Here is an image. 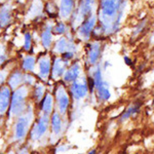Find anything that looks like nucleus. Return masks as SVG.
I'll list each match as a JSON object with an SVG mask.
<instances>
[{"label":"nucleus","mask_w":154,"mask_h":154,"mask_svg":"<svg viewBox=\"0 0 154 154\" xmlns=\"http://www.w3.org/2000/svg\"><path fill=\"white\" fill-rule=\"evenodd\" d=\"M27 93H28V91H27L26 86H21L14 94L11 100V106L12 115H19L20 113H22L24 111L25 106H26L25 99L27 97Z\"/></svg>","instance_id":"nucleus-2"},{"label":"nucleus","mask_w":154,"mask_h":154,"mask_svg":"<svg viewBox=\"0 0 154 154\" xmlns=\"http://www.w3.org/2000/svg\"><path fill=\"white\" fill-rule=\"evenodd\" d=\"M73 53L72 51H66V53H63V58L64 59H67V60H70L73 58Z\"/></svg>","instance_id":"nucleus-29"},{"label":"nucleus","mask_w":154,"mask_h":154,"mask_svg":"<svg viewBox=\"0 0 154 154\" xmlns=\"http://www.w3.org/2000/svg\"><path fill=\"white\" fill-rule=\"evenodd\" d=\"M48 128V117L46 115H44L39 119L37 125H35V128H34L33 133H32V138L36 139V140L39 139L40 137L43 136V134L46 131Z\"/></svg>","instance_id":"nucleus-6"},{"label":"nucleus","mask_w":154,"mask_h":154,"mask_svg":"<svg viewBox=\"0 0 154 154\" xmlns=\"http://www.w3.org/2000/svg\"><path fill=\"white\" fill-rule=\"evenodd\" d=\"M88 91H93L94 88H95V81H94V78H91V77H89L88 80Z\"/></svg>","instance_id":"nucleus-28"},{"label":"nucleus","mask_w":154,"mask_h":154,"mask_svg":"<svg viewBox=\"0 0 154 154\" xmlns=\"http://www.w3.org/2000/svg\"><path fill=\"white\" fill-rule=\"evenodd\" d=\"M11 8L9 6L4 5L0 8V27H5L11 23Z\"/></svg>","instance_id":"nucleus-12"},{"label":"nucleus","mask_w":154,"mask_h":154,"mask_svg":"<svg viewBox=\"0 0 154 154\" xmlns=\"http://www.w3.org/2000/svg\"><path fill=\"white\" fill-rule=\"evenodd\" d=\"M125 62L126 64H128V65H131V60L128 59V58H126V57L125 58Z\"/></svg>","instance_id":"nucleus-32"},{"label":"nucleus","mask_w":154,"mask_h":154,"mask_svg":"<svg viewBox=\"0 0 154 154\" xmlns=\"http://www.w3.org/2000/svg\"><path fill=\"white\" fill-rule=\"evenodd\" d=\"M42 39V44L45 48H48L51 44V40H53V35H51V27H48L43 31L41 36Z\"/></svg>","instance_id":"nucleus-17"},{"label":"nucleus","mask_w":154,"mask_h":154,"mask_svg":"<svg viewBox=\"0 0 154 154\" xmlns=\"http://www.w3.org/2000/svg\"><path fill=\"white\" fill-rule=\"evenodd\" d=\"M24 81V75L22 74V72L20 71H16L14 74H11V78H9V85H11V88H18L20 84H22Z\"/></svg>","instance_id":"nucleus-15"},{"label":"nucleus","mask_w":154,"mask_h":154,"mask_svg":"<svg viewBox=\"0 0 154 154\" xmlns=\"http://www.w3.org/2000/svg\"><path fill=\"white\" fill-rule=\"evenodd\" d=\"M24 48L26 51H30L31 48V35L29 33H27L25 35V43H24Z\"/></svg>","instance_id":"nucleus-26"},{"label":"nucleus","mask_w":154,"mask_h":154,"mask_svg":"<svg viewBox=\"0 0 154 154\" xmlns=\"http://www.w3.org/2000/svg\"><path fill=\"white\" fill-rule=\"evenodd\" d=\"M29 123V116H23L18 120V122L16 125V131H14V137H16L17 140H22L23 138H25L27 131H28Z\"/></svg>","instance_id":"nucleus-5"},{"label":"nucleus","mask_w":154,"mask_h":154,"mask_svg":"<svg viewBox=\"0 0 154 154\" xmlns=\"http://www.w3.org/2000/svg\"><path fill=\"white\" fill-rule=\"evenodd\" d=\"M24 80L26 81L28 84H31L32 82H33V78H32L30 75H26V76H24Z\"/></svg>","instance_id":"nucleus-31"},{"label":"nucleus","mask_w":154,"mask_h":154,"mask_svg":"<svg viewBox=\"0 0 154 154\" xmlns=\"http://www.w3.org/2000/svg\"><path fill=\"white\" fill-rule=\"evenodd\" d=\"M94 0H83L82 4H81V7L79 9V14H80V18L84 19L91 14V6H93Z\"/></svg>","instance_id":"nucleus-16"},{"label":"nucleus","mask_w":154,"mask_h":154,"mask_svg":"<svg viewBox=\"0 0 154 154\" xmlns=\"http://www.w3.org/2000/svg\"><path fill=\"white\" fill-rule=\"evenodd\" d=\"M6 60V53H5V48L4 46L0 45V65L2 63H4V61Z\"/></svg>","instance_id":"nucleus-27"},{"label":"nucleus","mask_w":154,"mask_h":154,"mask_svg":"<svg viewBox=\"0 0 154 154\" xmlns=\"http://www.w3.org/2000/svg\"><path fill=\"white\" fill-rule=\"evenodd\" d=\"M101 54V46L99 43H94L91 46V51L88 54V61L91 64H95L98 61L99 57Z\"/></svg>","instance_id":"nucleus-13"},{"label":"nucleus","mask_w":154,"mask_h":154,"mask_svg":"<svg viewBox=\"0 0 154 154\" xmlns=\"http://www.w3.org/2000/svg\"><path fill=\"white\" fill-rule=\"evenodd\" d=\"M95 25H96V18L95 17H91L89 19H88L86 21L83 22V24L80 26V28L78 30V34L79 36L82 39H88L91 36V32L95 29Z\"/></svg>","instance_id":"nucleus-4"},{"label":"nucleus","mask_w":154,"mask_h":154,"mask_svg":"<svg viewBox=\"0 0 154 154\" xmlns=\"http://www.w3.org/2000/svg\"><path fill=\"white\" fill-rule=\"evenodd\" d=\"M66 66H67V62L64 61V59L56 60L53 68V75L54 76V78H58V77L63 75V73L65 72Z\"/></svg>","instance_id":"nucleus-11"},{"label":"nucleus","mask_w":154,"mask_h":154,"mask_svg":"<svg viewBox=\"0 0 154 154\" xmlns=\"http://www.w3.org/2000/svg\"><path fill=\"white\" fill-rule=\"evenodd\" d=\"M122 0H101V11L100 14L102 17V24L104 29H108V25L110 22V28H113V31L117 28L118 21L116 20L117 14L120 12V6ZM119 20V17H117Z\"/></svg>","instance_id":"nucleus-1"},{"label":"nucleus","mask_w":154,"mask_h":154,"mask_svg":"<svg viewBox=\"0 0 154 154\" xmlns=\"http://www.w3.org/2000/svg\"><path fill=\"white\" fill-rule=\"evenodd\" d=\"M39 69H40V76L41 78H48L49 72H51V62H49L48 58L42 59L39 63Z\"/></svg>","instance_id":"nucleus-14"},{"label":"nucleus","mask_w":154,"mask_h":154,"mask_svg":"<svg viewBox=\"0 0 154 154\" xmlns=\"http://www.w3.org/2000/svg\"><path fill=\"white\" fill-rule=\"evenodd\" d=\"M53 108V97L51 95H46L42 102V110L45 113H49Z\"/></svg>","instance_id":"nucleus-21"},{"label":"nucleus","mask_w":154,"mask_h":154,"mask_svg":"<svg viewBox=\"0 0 154 154\" xmlns=\"http://www.w3.org/2000/svg\"><path fill=\"white\" fill-rule=\"evenodd\" d=\"M11 101V89L2 88L0 91V114H3L7 110Z\"/></svg>","instance_id":"nucleus-7"},{"label":"nucleus","mask_w":154,"mask_h":154,"mask_svg":"<svg viewBox=\"0 0 154 154\" xmlns=\"http://www.w3.org/2000/svg\"><path fill=\"white\" fill-rule=\"evenodd\" d=\"M57 97H58V105L61 113H65L67 108L69 106V98L66 95V91L63 88H59L57 91Z\"/></svg>","instance_id":"nucleus-8"},{"label":"nucleus","mask_w":154,"mask_h":154,"mask_svg":"<svg viewBox=\"0 0 154 154\" xmlns=\"http://www.w3.org/2000/svg\"><path fill=\"white\" fill-rule=\"evenodd\" d=\"M0 1H2V0H0Z\"/></svg>","instance_id":"nucleus-34"},{"label":"nucleus","mask_w":154,"mask_h":154,"mask_svg":"<svg viewBox=\"0 0 154 154\" xmlns=\"http://www.w3.org/2000/svg\"><path fill=\"white\" fill-rule=\"evenodd\" d=\"M7 72L6 71H1L0 72V85L3 83V81L5 80V77H6Z\"/></svg>","instance_id":"nucleus-30"},{"label":"nucleus","mask_w":154,"mask_h":154,"mask_svg":"<svg viewBox=\"0 0 154 154\" xmlns=\"http://www.w3.org/2000/svg\"><path fill=\"white\" fill-rule=\"evenodd\" d=\"M51 123H53V131L54 134H60L62 128V119L59 113H54L53 117H51Z\"/></svg>","instance_id":"nucleus-18"},{"label":"nucleus","mask_w":154,"mask_h":154,"mask_svg":"<svg viewBox=\"0 0 154 154\" xmlns=\"http://www.w3.org/2000/svg\"><path fill=\"white\" fill-rule=\"evenodd\" d=\"M80 73V66L78 63H75L73 66L70 67L68 70L66 71L65 75H64V79H65L66 82H72V81H75L79 76Z\"/></svg>","instance_id":"nucleus-9"},{"label":"nucleus","mask_w":154,"mask_h":154,"mask_svg":"<svg viewBox=\"0 0 154 154\" xmlns=\"http://www.w3.org/2000/svg\"><path fill=\"white\" fill-rule=\"evenodd\" d=\"M54 32L57 34H64L66 32V26L64 23H59L54 27Z\"/></svg>","instance_id":"nucleus-25"},{"label":"nucleus","mask_w":154,"mask_h":154,"mask_svg":"<svg viewBox=\"0 0 154 154\" xmlns=\"http://www.w3.org/2000/svg\"><path fill=\"white\" fill-rule=\"evenodd\" d=\"M74 7V0H61L60 14L63 18H68Z\"/></svg>","instance_id":"nucleus-10"},{"label":"nucleus","mask_w":154,"mask_h":154,"mask_svg":"<svg viewBox=\"0 0 154 154\" xmlns=\"http://www.w3.org/2000/svg\"><path fill=\"white\" fill-rule=\"evenodd\" d=\"M71 93L76 100L84 98L88 93V81H85L84 79H79V80L76 79V81L71 86Z\"/></svg>","instance_id":"nucleus-3"},{"label":"nucleus","mask_w":154,"mask_h":154,"mask_svg":"<svg viewBox=\"0 0 154 154\" xmlns=\"http://www.w3.org/2000/svg\"><path fill=\"white\" fill-rule=\"evenodd\" d=\"M34 66H35V58L34 57H27L25 58L23 62V68L24 70H33Z\"/></svg>","instance_id":"nucleus-23"},{"label":"nucleus","mask_w":154,"mask_h":154,"mask_svg":"<svg viewBox=\"0 0 154 154\" xmlns=\"http://www.w3.org/2000/svg\"><path fill=\"white\" fill-rule=\"evenodd\" d=\"M43 93H44V88L42 85H37L35 88V91H34V95H35L37 100L41 99L43 97Z\"/></svg>","instance_id":"nucleus-24"},{"label":"nucleus","mask_w":154,"mask_h":154,"mask_svg":"<svg viewBox=\"0 0 154 154\" xmlns=\"http://www.w3.org/2000/svg\"><path fill=\"white\" fill-rule=\"evenodd\" d=\"M98 89V94H99V97L102 99V100L106 101L110 98V91H109V88H108V84L106 82H103V84L100 86Z\"/></svg>","instance_id":"nucleus-20"},{"label":"nucleus","mask_w":154,"mask_h":154,"mask_svg":"<svg viewBox=\"0 0 154 154\" xmlns=\"http://www.w3.org/2000/svg\"><path fill=\"white\" fill-rule=\"evenodd\" d=\"M88 154H96V150H93V151H91Z\"/></svg>","instance_id":"nucleus-33"},{"label":"nucleus","mask_w":154,"mask_h":154,"mask_svg":"<svg viewBox=\"0 0 154 154\" xmlns=\"http://www.w3.org/2000/svg\"><path fill=\"white\" fill-rule=\"evenodd\" d=\"M68 48V42L65 38H61L57 42L56 46H54V51L56 53H65V51Z\"/></svg>","instance_id":"nucleus-22"},{"label":"nucleus","mask_w":154,"mask_h":154,"mask_svg":"<svg viewBox=\"0 0 154 154\" xmlns=\"http://www.w3.org/2000/svg\"><path fill=\"white\" fill-rule=\"evenodd\" d=\"M140 109V104L139 103H136V104H133V105H131L128 107V109L123 112V114L121 115V120H125V119H128L130 116L134 115L136 112H138V110Z\"/></svg>","instance_id":"nucleus-19"}]
</instances>
